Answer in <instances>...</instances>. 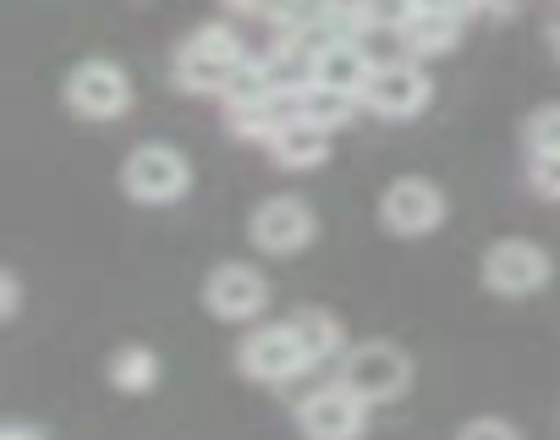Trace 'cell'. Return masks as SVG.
Here are the masks:
<instances>
[{
    "instance_id": "cell-1",
    "label": "cell",
    "mask_w": 560,
    "mask_h": 440,
    "mask_svg": "<svg viewBox=\"0 0 560 440\" xmlns=\"http://www.w3.org/2000/svg\"><path fill=\"white\" fill-rule=\"evenodd\" d=\"M242 39L220 23H203L198 34H187V45L176 50V89L182 94H220L225 78L242 67Z\"/></svg>"
},
{
    "instance_id": "cell-2",
    "label": "cell",
    "mask_w": 560,
    "mask_h": 440,
    "mask_svg": "<svg viewBox=\"0 0 560 440\" xmlns=\"http://www.w3.org/2000/svg\"><path fill=\"white\" fill-rule=\"evenodd\" d=\"M61 94H67L72 116H83V121H116V116L132 111V78H127L116 61H105V56L78 61V67L67 72Z\"/></svg>"
},
{
    "instance_id": "cell-3",
    "label": "cell",
    "mask_w": 560,
    "mask_h": 440,
    "mask_svg": "<svg viewBox=\"0 0 560 440\" xmlns=\"http://www.w3.org/2000/svg\"><path fill=\"white\" fill-rule=\"evenodd\" d=\"M341 380L363 402H396L412 385V358L396 341H358L341 352Z\"/></svg>"
},
{
    "instance_id": "cell-4",
    "label": "cell",
    "mask_w": 560,
    "mask_h": 440,
    "mask_svg": "<svg viewBox=\"0 0 560 440\" xmlns=\"http://www.w3.org/2000/svg\"><path fill=\"white\" fill-rule=\"evenodd\" d=\"M121 187L138 198V204H171L192 187V165L182 149L171 143H138L127 160H121Z\"/></svg>"
},
{
    "instance_id": "cell-5",
    "label": "cell",
    "mask_w": 560,
    "mask_h": 440,
    "mask_svg": "<svg viewBox=\"0 0 560 440\" xmlns=\"http://www.w3.org/2000/svg\"><path fill=\"white\" fill-rule=\"evenodd\" d=\"M369 407L374 402H363L347 380H330L298 402V429L308 440H358L369 429Z\"/></svg>"
},
{
    "instance_id": "cell-6",
    "label": "cell",
    "mask_w": 560,
    "mask_h": 440,
    "mask_svg": "<svg viewBox=\"0 0 560 440\" xmlns=\"http://www.w3.org/2000/svg\"><path fill=\"white\" fill-rule=\"evenodd\" d=\"M236 369L247 380H258V385H287V380H298L308 369V352H303V341H298L292 325H258V331L242 336Z\"/></svg>"
},
{
    "instance_id": "cell-7",
    "label": "cell",
    "mask_w": 560,
    "mask_h": 440,
    "mask_svg": "<svg viewBox=\"0 0 560 440\" xmlns=\"http://www.w3.org/2000/svg\"><path fill=\"white\" fill-rule=\"evenodd\" d=\"M247 238L264 248V254H298L319 238V215L298 198V193H275L253 209V227Z\"/></svg>"
},
{
    "instance_id": "cell-8",
    "label": "cell",
    "mask_w": 560,
    "mask_h": 440,
    "mask_svg": "<svg viewBox=\"0 0 560 440\" xmlns=\"http://www.w3.org/2000/svg\"><path fill=\"white\" fill-rule=\"evenodd\" d=\"M445 220V193L423 176H401L380 193V227L390 238H429Z\"/></svg>"
},
{
    "instance_id": "cell-9",
    "label": "cell",
    "mask_w": 560,
    "mask_h": 440,
    "mask_svg": "<svg viewBox=\"0 0 560 440\" xmlns=\"http://www.w3.org/2000/svg\"><path fill=\"white\" fill-rule=\"evenodd\" d=\"M549 276H555L549 254L527 238H505L483 254V287L500 292V298H527V292L549 287Z\"/></svg>"
},
{
    "instance_id": "cell-10",
    "label": "cell",
    "mask_w": 560,
    "mask_h": 440,
    "mask_svg": "<svg viewBox=\"0 0 560 440\" xmlns=\"http://www.w3.org/2000/svg\"><path fill=\"white\" fill-rule=\"evenodd\" d=\"M264 303H269V281L253 265H220L203 281V309L225 325H242V320L264 314Z\"/></svg>"
},
{
    "instance_id": "cell-11",
    "label": "cell",
    "mask_w": 560,
    "mask_h": 440,
    "mask_svg": "<svg viewBox=\"0 0 560 440\" xmlns=\"http://www.w3.org/2000/svg\"><path fill=\"white\" fill-rule=\"evenodd\" d=\"M429 94H434L429 72H423L418 61H396V67H380V72L369 78V89H363V105H369L374 116L407 121V116H418V111L429 105Z\"/></svg>"
},
{
    "instance_id": "cell-12",
    "label": "cell",
    "mask_w": 560,
    "mask_h": 440,
    "mask_svg": "<svg viewBox=\"0 0 560 440\" xmlns=\"http://www.w3.org/2000/svg\"><path fill=\"white\" fill-rule=\"evenodd\" d=\"M269 154H275V165H287V171L325 165V160H330V132L314 127V121H303V116H292L287 127L269 138Z\"/></svg>"
},
{
    "instance_id": "cell-13",
    "label": "cell",
    "mask_w": 560,
    "mask_h": 440,
    "mask_svg": "<svg viewBox=\"0 0 560 440\" xmlns=\"http://www.w3.org/2000/svg\"><path fill=\"white\" fill-rule=\"evenodd\" d=\"M369 78H374V67H369V56L358 50V39H341V45H330V50L314 61V83L347 89V94H358V100H363Z\"/></svg>"
},
{
    "instance_id": "cell-14",
    "label": "cell",
    "mask_w": 560,
    "mask_h": 440,
    "mask_svg": "<svg viewBox=\"0 0 560 440\" xmlns=\"http://www.w3.org/2000/svg\"><path fill=\"white\" fill-rule=\"evenodd\" d=\"M358 105H363L358 94H347V89H330V83H308V89H298V94H292V111H298L303 121L325 127V132L347 127Z\"/></svg>"
},
{
    "instance_id": "cell-15",
    "label": "cell",
    "mask_w": 560,
    "mask_h": 440,
    "mask_svg": "<svg viewBox=\"0 0 560 440\" xmlns=\"http://www.w3.org/2000/svg\"><path fill=\"white\" fill-rule=\"evenodd\" d=\"M407 50L412 56H451L456 50V39H462V18H445V12H412L407 23Z\"/></svg>"
},
{
    "instance_id": "cell-16",
    "label": "cell",
    "mask_w": 560,
    "mask_h": 440,
    "mask_svg": "<svg viewBox=\"0 0 560 440\" xmlns=\"http://www.w3.org/2000/svg\"><path fill=\"white\" fill-rule=\"evenodd\" d=\"M292 331H298V341H303V352H308V369H314V363H330V358L347 352L341 320L325 314V309H303V314L292 320Z\"/></svg>"
},
{
    "instance_id": "cell-17",
    "label": "cell",
    "mask_w": 560,
    "mask_h": 440,
    "mask_svg": "<svg viewBox=\"0 0 560 440\" xmlns=\"http://www.w3.org/2000/svg\"><path fill=\"white\" fill-rule=\"evenodd\" d=\"M352 39H358V50L369 56V67L380 72V67H396V61H407L412 50H407V28L401 23H380V18H369V23H358L352 28Z\"/></svg>"
},
{
    "instance_id": "cell-18",
    "label": "cell",
    "mask_w": 560,
    "mask_h": 440,
    "mask_svg": "<svg viewBox=\"0 0 560 440\" xmlns=\"http://www.w3.org/2000/svg\"><path fill=\"white\" fill-rule=\"evenodd\" d=\"M110 385L127 391V396H143L160 385V358L149 347H116L110 352Z\"/></svg>"
},
{
    "instance_id": "cell-19",
    "label": "cell",
    "mask_w": 560,
    "mask_h": 440,
    "mask_svg": "<svg viewBox=\"0 0 560 440\" xmlns=\"http://www.w3.org/2000/svg\"><path fill=\"white\" fill-rule=\"evenodd\" d=\"M264 94H280L275 78H269V61H264V56H242V67L225 78L220 100H225V105H247V100H264Z\"/></svg>"
},
{
    "instance_id": "cell-20",
    "label": "cell",
    "mask_w": 560,
    "mask_h": 440,
    "mask_svg": "<svg viewBox=\"0 0 560 440\" xmlns=\"http://www.w3.org/2000/svg\"><path fill=\"white\" fill-rule=\"evenodd\" d=\"M527 149L533 154H560V105H538L527 116Z\"/></svg>"
},
{
    "instance_id": "cell-21",
    "label": "cell",
    "mask_w": 560,
    "mask_h": 440,
    "mask_svg": "<svg viewBox=\"0 0 560 440\" xmlns=\"http://www.w3.org/2000/svg\"><path fill=\"white\" fill-rule=\"evenodd\" d=\"M456 440H522V429L511 418H467L456 429Z\"/></svg>"
},
{
    "instance_id": "cell-22",
    "label": "cell",
    "mask_w": 560,
    "mask_h": 440,
    "mask_svg": "<svg viewBox=\"0 0 560 440\" xmlns=\"http://www.w3.org/2000/svg\"><path fill=\"white\" fill-rule=\"evenodd\" d=\"M527 182H533V193H538V198H560V154H533Z\"/></svg>"
},
{
    "instance_id": "cell-23",
    "label": "cell",
    "mask_w": 560,
    "mask_h": 440,
    "mask_svg": "<svg viewBox=\"0 0 560 440\" xmlns=\"http://www.w3.org/2000/svg\"><path fill=\"white\" fill-rule=\"evenodd\" d=\"M23 314V281L18 270H0V320H18Z\"/></svg>"
},
{
    "instance_id": "cell-24",
    "label": "cell",
    "mask_w": 560,
    "mask_h": 440,
    "mask_svg": "<svg viewBox=\"0 0 560 440\" xmlns=\"http://www.w3.org/2000/svg\"><path fill=\"white\" fill-rule=\"evenodd\" d=\"M287 7H292V0H231V12H242V18H269V23L287 18Z\"/></svg>"
},
{
    "instance_id": "cell-25",
    "label": "cell",
    "mask_w": 560,
    "mask_h": 440,
    "mask_svg": "<svg viewBox=\"0 0 560 440\" xmlns=\"http://www.w3.org/2000/svg\"><path fill=\"white\" fill-rule=\"evenodd\" d=\"M418 12H445V18H467V12H478V0H412Z\"/></svg>"
},
{
    "instance_id": "cell-26",
    "label": "cell",
    "mask_w": 560,
    "mask_h": 440,
    "mask_svg": "<svg viewBox=\"0 0 560 440\" xmlns=\"http://www.w3.org/2000/svg\"><path fill=\"white\" fill-rule=\"evenodd\" d=\"M0 440H45V435H39L34 424H12V429H7V435H0Z\"/></svg>"
},
{
    "instance_id": "cell-27",
    "label": "cell",
    "mask_w": 560,
    "mask_h": 440,
    "mask_svg": "<svg viewBox=\"0 0 560 440\" xmlns=\"http://www.w3.org/2000/svg\"><path fill=\"white\" fill-rule=\"evenodd\" d=\"M549 39H555V56H560V28H555V34H549Z\"/></svg>"
}]
</instances>
